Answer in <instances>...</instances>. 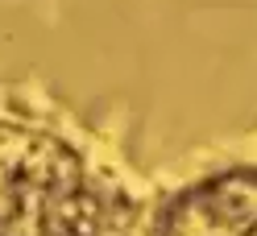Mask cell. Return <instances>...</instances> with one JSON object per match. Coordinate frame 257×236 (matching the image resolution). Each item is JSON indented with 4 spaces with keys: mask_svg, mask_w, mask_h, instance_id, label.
I'll use <instances>...</instances> for the list:
<instances>
[{
    "mask_svg": "<svg viewBox=\"0 0 257 236\" xmlns=\"http://www.w3.org/2000/svg\"><path fill=\"white\" fill-rule=\"evenodd\" d=\"M79 191V166L46 133L0 129V236H54Z\"/></svg>",
    "mask_w": 257,
    "mask_h": 236,
    "instance_id": "6da1fadb",
    "label": "cell"
}]
</instances>
